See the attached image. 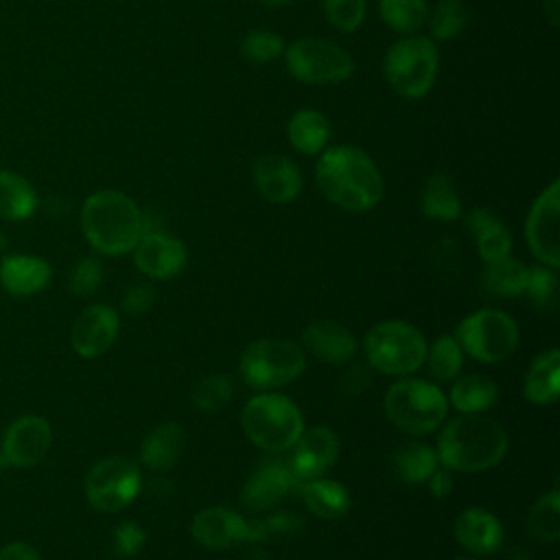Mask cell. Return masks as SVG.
<instances>
[{
	"label": "cell",
	"instance_id": "6da1fadb",
	"mask_svg": "<svg viewBox=\"0 0 560 560\" xmlns=\"http://www.w3.org/2000/svg\"><path fill=\"white\" fill-rule=\"evenodd\" d=\"M315 179L328 201L348 212H368L383 199V177L368 153L332 147L315 164Z\"/></svg>",
	"mask_w": 560,
	"mask_h": 560
},
{
	"label": "cell",
	"instance_id": "7a4b0ae2",
	"mask_svg": "<svg viewBox=\"0 0 560 560\" xmlns=\"http://www.w3.org/2000/svg\"><path fill=\"white\" fill-rule=\"evenodd\" d=\"M508 453L505 429L481 413H462L446 422L438 435V462L457 472L494 468Z\"/></svg>",
	"mask_w": 560,
	"mask_h": 560
},
{
	"label": "cell",
	"instance_id": "3957f363",
	"mask_svg": "<svg viewBox=\"0 0 560 560\" xmlns=\"http://www.w3.org/2000/svg\"><path fill=\"white\" fill-rule=\"evenodd\" d=\"M81 230L85 241L105 256L129 254L144 232V219L120 190H98L81 208Z\"/></svg>",
	"mask_w": 560,
	"mask_h": 560
},
{
	"label": "cell",
	"instance_id": "277c9868",
	"mask_svg": "<svg viewBox=\"0 0 560 560\" xmlns=\"http://www.w3.org/2000/svg\"><path fill=\"white\" fill-rule=\"evenodd\" d=\"M241 427L247 440L267 453L289 451L304 431L298 405L273 392L252 396L241 411Z\"/></svg>",
	"mask_w": 560,
	"mask_h": 560
},
{
	"label": "cell",
	"instance_id": "5b68a950",
	"mask_svg": "<svg viewBox=\"0 0 560 560\" xmlns=\"http://www.w3.org/2000/svg\"><path fill=\"white\" fill-rule=\"evenodd\" d=\"M363 352L372 370L387 376H407L424 363L427 341L413 324L387 319L368 330Z\"/></svg>",
	"mask_w": 560,
	"mask_h": 560
},
{
	"label": "cell",
	"instance_id": "8992f818",
	"mask_svg": "<svg viewBox=\"0 0 560 560\" xmlns=\"http://www.w3.org/2000/svg\"><path fill=\"white\" fill-rule=\"evenodd\" d=\"M383 411L387 420L400 431L420 435L431 433L444 422L448 413V400L444 392L429 381L402 378L387 389L383 398Z\"/></svg>",
	"mask_w": 560,
	"mask_h": 560
},
{
	"label": "cell",
	"instance_id": "52a82bcc",
	"mask_svg": "<svg viewBox=\"0 0 560 560\" xmlns=\"http://www.w3.org/2000/svg\"><path fill=\"white\" fill-rule=\"evenodd\" d=\"M440 57L429 37L411 35L389 46L383 72L392 90L405 98H422L435 83Z\"/></svg>",
	"mask_w": 560,
	"mask_h": 560
},
{
	"label": "cell",
	"instance_id": "ba28073f",
	"mask_svg": "<svg viewBox=\"0 0 560 560\" xmlns=\"http://www.w3.org/2000/svg\"><path fill=\"white\" fill-rule=\"evenodd\" d=\"M306 370L302 348L289 339L262 337L252 341L238 361V374L254 389L282 387Z\"/></svg>",
	"mask_w": 560,
	"mask_h": 560
},
{
	"label": "cell",
	"instance_id": "9c48e42d",
	"mask_svg": "<svg viewBox=\"0 0 560 560\" xmlns=\"http://www.w3.org/2000/svg\"><path fill=\"white\" fill-rule=\"evenodd\" d=\"M453 337L472 359L483 363H501L510 359L518 346V326L503 311L479 308L457 324Z\"/></svg>",
	"mask_w": 560,
	"mask_h": 560
},
{
	"label": "cell",
	"instance_id": "30bf717a",
	"mask_svg": "<svg viewBox=\"0 0 560 560\" xmlns=\"http://www.w3.org/2000/svg\"><path fill=\"white\" fill-rule=\"evenodd\" d=\"M287 68L293 79L311 85H332L354 72V59L346 48L322 37H302L287 52Z\"/></svg>",
	"mask_w": 560,
	"mask_h": 560
},
{
	"label": "cell",
	"instance_id": "8fae6325",
	"mask_svg": "<svg viewBox=\"0 0 560 560\" xmlns=\"http://www.w3.org/2000/svg\"><path fill=\"white\" fill-rule=\"evenodd\" d=\"M140 466L122 455L96 462L85 475V497L98 512H120L140 492Z\"/></svg>",
	"mask_w": 560,
	"mask_h": 560
},
{
	"label": "cell",
	"instance_id": "7c38bea8",
	"mask_svg": "<svg viewBox=\"0 0 560 560\" xmlns=\"http://www.w3.org/2000/svg\"><path fill=\"white\" fill-rule=\"evenodd\" d=\"M558 219H560V182L553 179L532 203L525 219V238L529 252L551 269L560 265V241H558Z\"/></svg>",
	"mask_w": 560,
	"mask_h": 560
},
{
	"label": "cell",
	"instance_id": "4fadbf2b",
	"mask_svg": "<svg viewBox=\"0 0 560 560\" xmlns=\"http://www.w3.org/2000/svg\"><path fill=\"white\" fill-rule=\"evenodd\" d=\"M52 444V429L42 416H22L9 424L0 446L2 466L31 468L39 464Z\"/></svg>",
	"mask_w": 560,
	"mask_h": 560
},
{
	"label": "cell",
	"instance_id": "5bb4252c",
	"mask_svg": "<svg viewBox=\"0 0 560 560\" xmlns=\"http://www.w3.org/2000/svg\"><path fill=\"white\" fill-rule=\"evenodd\" d=\"M339 457V438L328 427H313L302 431V435L291 446L287 459L289 470L293 472L298 486L302 481L322 477Z\"/></svg>",
	"mask_w": 560,
	"mask_h": 560
},
{
	"label": "cell",
	"instance_id": "9a60e30c",
	"mask_svg": "<svg viewBox=\"0 0 560 560\" xmlns=\"http://www.w3.org/2000/svg\"><path fill=\"white\" fill-rule=\"evenodd\" d=\"M136 267L153 280H171L186 267V245L166 232H142L131 249Z\"/></svg>",
	"mask_w": 560,
	"mask_h": 560
},
{
	"label": "cell",
	"instance_id": "2e32d148",
	"mask_svg": "<svg viewBox=\"0 0 560 560\" xmlns=\"http://www.w3.org/2000/svg\"><path fill=\"white\" fill-rule=\"evenodd\" d=\"M118 337V313L107 304H92L79 313L70 330V343L83 359L105 354Z\"/></svg>",
	"mask_w": 560,
	"mask_h": 560
},
{
	"label": "cell",
	"instance_id": "e0dca14e",
	"mask_svg": "<svg viewBox=\"0 0 560 560\" xmlns=\"http://www.w3.org/2000/svg\"><path fill=\"white\" fill-rule=\"evenodd\" d=\"M298 490V481L287 462L265 459L256 466L249 479L241 488V503L252 512L273 508L282 497Z\"/></svg>",
	"mask_w": 560,
	"mask_h": 560
},
{
	"label": "cell",
	"instance_id": "ac0fdd59",
	"mask_svg": "<svg viewBox=\"0 0 560 560\" xmlns=\"http://www.w3.org/2000/svg\"><path fill=\"white\" fill-rule=\"evenodd\" d=\"M249 532V521H245L236 510L212 505L195 514L190 523L192 538L206 549H228L236 542H245Z\"/></svg>",
	"mask_w": 560,
	"mask_h": 560
},
{
	"label": "cell",
	"instance_id": "d6986e66",
	"mask_svg": "<svg viewBox=\"0 0 560 560\" xmlns=\"http://www.w3.org/2000/svg\"><path fill=\"white\" fill-rule=\"evenodd\" d=\"M258 195L271 203H289L302 190V173L295 162L284 155H260L252 166Z\"/></svg>",
	"mask_w": 560,
	"mask_h": 560
},
{
	"label": "cell",
	"instance_id": "ffe728a7",
	"mask_svg": "<svg viewBox=\"0 0 560 560\" xmlns=\"http://www.w3.org/2000/svg\"><path fill=\"white\" fill-rule=\"evenodd\" d=\"M302 343L317 361L332 365L350 361L359 348L350 328L332 319H315L306 324L302 330Z\"/></svg>",
	"mask_w": 560,
	"mask_h": 560
},
{
	"label": "cell",
	"instance_id": "44dd1931",
	"mask_svg": "<svg viewBox=\"0 0 560 560\" xmlns=\"http://www.w3.org/2000/svg\"><path fill=\"white\" fill-rule=\"evenodd\" d=\"M457 542L477 556L494 553L503 542V527L499 518L486 508H466L453 525Z\"/></svg>",
	"mask_w": 560,
	"mask_h": 560
},
{
	"label": "cell",
	"instance_id": "7402d4cb",
	"mask_svg": "<svg viewBox=\"0 0 560 560\" xmlns=\"http://www.w3.org/2000/svg\"><path fill=\"white\" fill-rule=\"evenodd\" d=\"M50 265L39 256L13 254L0 262V282L13 295H33L50 282Z\"/></svg>",
	"mask_w": 560,
	"mask_h": 560
},
{
	"label": "cell",
	"instance_id": "603a6c76",
	"mask_svg": "<svg viewBox=\"0 0 560 560\" xmlns=\"http://www.w3.org/2000/svg\"><path fill=\"white\" fill-rule=\"evenodd\" d=\"M184 429L177 422H164L149 431L140 446V459L149 470H171L184 453Z\"/></svg>",
	"mask_w": 560,
	"mask_h": 560
},
{
	"label": "cell",
	"instance_id": "cb8c5ba5",
	"mask_svg": "<svg viewBox=\"0 0 560 560\" xmlns=\"http://www.w3.org/2000/svg\"><path fill=\"white\" fill-rule=\"evenodd\" d=\"M523 394L534 405H551L560 396V350L549 348L534 357L523 381Z\"/></svg>",
	"mask_w": 560,
	"mask_h": 560
},
{
	"label": "cell",
	"instance_id": "d4e9b609",
	"mask_svg": "<svg viewBox=\"0 0 560 560\" xmlns=\"http://www.w3.org/2000/svg\"><path fill=\"white\" fill-rule=\"evenodd\" d=\"M295 492H300L308 512H313L315 516L326 518V521L341 518L350 510V494L335 479L315 477V479L302 481Z\"/></svg>",
	"mask_w": 560,
	"mask_h": 560
},
{
	"label": "cell",
	"instance_id": "484cf974",
	"mask_svg": "<svg viewBox=\"0 0 560 560\" xmlns=\"http://www.w3.org/2000/svg\"><path fill=\"white\" fill-rule=\"evenodd\" d=\"M468 228L477 236V252L483 262H492L499 258L510 256L512 252V236L510 230L486 208H475L466 217Z\"/></svg>",
	"mask_w": 560,
	"mask_h": 560
},
{
	"label": "cell",
	"instance_id": "4316f807",
	"mask_svg": "<svg viewBox=\"0 0 560 560\" xmlns=\"http://www.w3.org/2000/svg\"><path fill=\"white\" fill-rule=\"evenodd\" d=\"M446 400L462 413H481L499 400V387L486 374H466L453 383Z\"/></svg>",
	"mask_w": 560,
	"mask_h": 560
},
{
	"label": "cell",
	"instance_id": "83f0119b",
	"mask_svg": "<svg viewBox=\"0 0 560 560\" xmlns=\"http://www.w3.org/2000/svg\"><path fill=\"white\" fill-rule=\"evenodd\" d=\"M287 136L295 151L304 155H315L326 147L330 138V122L324 114L315 109H300L291 116Z\"/></svg>",
	"mask_w": 560,
	"mask_h": 560
},
{
	"label": "cell",
	"instance_id": "f1b7e54d",
	"mask_svg": "<svg viewBox=\"0 0 560 560\" xmlns=\"http://www.w3.org/2000/svg\"><path fill=\"white\" fill-rule=\"evenodd\" d=\"M527 273H529V267L525 262H521L512 256H505V258H499L492 262H483L481 287L490 295L514 298L525 291Z\"/></svg>",
	"mask_w": 560,
	"mask_h": 560
},
{
	"label": "cell",
	"instance_id": "f546056e",
	"mask_svg": "<svg viewBox=\"0 0 560 560\" xmlns=\"http://www.w3.org/2000/svg\"><path fill=\"white\" fill-rule=\"evenodd\" d=\"M35 208V188L22 175L0 171V217L7 221H22L28 219Z\"/></svg>",
	"mask_w": 560,
	"mask_h": 560
},
{
	"label": "cell",
	"instance_id": "4dcf8cb0",
	"mask_svg": "<svg viewBox=\"0 0 560 560\" xmlns=\"http://www.w3.org/2000/svg\"><path fill=\"white\" fill-rule=\"evenodd\" d=\"M420 206H422L424 217L438 219V221H453L462 214L459 195H457L453 182L448 179V175H444V173H433L427 179Z\"/></svg>",
	"mask_w": 560,
	"mask_h": 560
},
{
	"label": "cell",
	"instance_id": "1f68e13d",
	"mask_svg": "<svg viewBox=\"0 0 560 560\" xmlns=\"http://www.w3.org/2000/svg\"><path fill=\"white\" fill-rule=\"evenodd\" d=\"M394 470L398 475V479H402L405 483H424L431 472L438 468V455L435 448H431L429 444L422 442H409L402 444L400 448H396L394 457Z\"/></svg>",
	"mask_w": 560,
	"mask_h": 560
},
{
	"label": "cell",
	"instance_id": "d6a6232c",
	"mask_svg": "<svg viewBox=\"0 0 560 560\" xmlns=\"http://www.w3.org/2000/svg\"><path fill=\"white\" fill-rule=\"evenodd\" d=\"M527 532L536 542H556L560 536V492L551 490L536 499L527 514Z\"/></svg>",
	"mask_w": 560,
	"mask_h": 560
},
{
	"label": "cell",
	"instance_id": "836d02e7",
	"mask_svg": "<svg viewBox=\"0 0 560 560\" xmlns=\"http://www.w3.org/2000/svg\"><path fill=\"white\" fill-rule=\"evenodd\" d=\"M424 361H427L433 378L451 381L462 372L464 350L459 348V343L453 335H442L427 348Z\"/></svg>",
	"mask_w": 560,
	"mask_h": 560
},
{
	"label": "cell",
	"instance_id": "e575fe53",
	"mask_svg": "<svg viewBox=\"0 0 560 560\" xmlns=\"http://www.w3.org/2000/svg\"><path fill=\"white\" fill-rule=\"evenodd\" d=\"M378 13L398 33H416L429 18L424 0H378Z\"/></svg>",
	"mask_w": 560,
	"mask_h": 560
},
{
	"label": "cell",
	"instance_id": "d590c367",
	"mask_svg": "<svg viewBox=\"0 0 560 560\" xmlns=\"http://www.w3.org/2000/svg\"><path fill=\"white\" fill-rule=\"evenodd\" d=\"M468 18V9L462 0H440L429 18V31L438 42H446L466 28Z\"/></svg>",
	"mask_w": 560,
	"mask_h": 560
},
{
	"label": "cell",
	"instance_id": "8d00e7d4",
	"mask_svg": "<svg viewBox=\"0 0 560 560\" xmlns=\"http://www.w3.org/2000/svg\"><path fill=\"white\" fill-rule=\"evenodd\" d=\"M232 396H234V383L225 374H208L199 378L190 394L192 405L206 413L223 409L232 400Z\"/></svg>",
	"mask_w": 560,
	"mask_h": 560
},
{
	"label": "cell",
	"instance_id": "74e56055",
	"mask_svg": "<svg viewBox=\"0 0 560 560\" xmlns=\"http://www.w3.org/2000/svg\"><path fill=\"white\" fill-rule=\"evenodd\" d=\"M284 52V42L278 33L267 28H256L241 42V55L252 63H269Z\"/></svg>",
	"mask_w": 560,
	"mask_h": 560
},
{
	"label": "cell",
	"instance_id": "f35d334b",
	"mask_svg": "<svg viewBox=\"0 0 560 560\" xmlns=\"http://www.w3.org/2000/svg\"><path fill=\"white\" fill-rule=\"evenodd\" d=\"M527 300L536 308H553L556 298H558V273L551 267H532L527 273V284L525 291Z\"/></svg>",
	"mask_w": 560,
	"mask_h": 560
},
{
	"label": "cell",
	"instance_id": "ab89813d",
	"mask_svg": "<svg viewBox=\"0 0 560 560\" xmlns=\"http://www.w3.org/2000/svg\"><path fill=\"white\" fill-rule=\"evenodd\" d=\"M101 282H103V267H101V260L94 256H85L79 262H74L68 276V289L81 298L92 295L101 287Z\"/></svg>",
	"mask_w": 560,
	"mask_h": 560
},
{
	"label": "cell",
	"instance_id": "60d3db41",
	"mask_svg": "<svg viewBox=\"0 0 560 560\" xmlns=\"http://www.w3.org/2000/svg\"><path fill=\"white\" fill-rule=\"evenodd\" d=\"M328 22L339 31H354L365 15V0H322Z\"/></svg>",
	"mask_w": 560,
	"mask_h": 560
},
{
	"label": "cell",
	"instance_id": "b9f144b4",
	"mask_svg": "<svg viewBox=\"0 0 560 560\" xmlns=\"http://www.w3.org/2000/svg\"><path fill=\"white\" fill-rule=\"evenodd\" d=\"M144 529L136 523H120L116 529H114V551L118 556H136L142 547H144Z\"/></svg>",
	"mask_w": 560,
	"mask_h": 560
},
{
	"label": "cell",
	"instance_id": "7bdbcfd3",
	"mask_svg": "<svg viewBox=\"0 0 560 560\" xmlns=\"http://www.w3.org/2000/svg\"><path fill=\"white\" fill-rule=\"evenodd\" d=\"M153 302H155L153 287L147 282H136L125 291L120 306L129 315H140V313H147L153 306Z\"/></svg>",
	"mask_w": 560,
	"mask_h": 560
},
{
	"label": "cell",
	"instance_id": "ee69618b",
	"mask_svg": "<svg viewBox=\"0 0 560 560\" xmlns=\"http://www.w3.org/2000/svg\"><path fill=\"white\" fill-rule=\"evenodd\" d=\"M370 383H372V372L370 370H365L363 365H350L339 378V389L346 396H357L365 387H370Z\"/></svg>",
	"mask_w": 560,
	"mask_h": 560
},
{
	"label": "cell",
	"instance_id": "f6af8a7d",
	"mask_svg": "<svg viewBox=\"0 0 560 560\" xmlns=\"http://www.w3.org/2000/svg\"><path fill=\"white\" fill-rule=\"evenodd\" d=\"M427 483H429V490H431L433 497H438V499L448 497L451 490H453L451 470H448V468H435V470L431 472V477L427 479Z\"/></svg>",
	"mask_w": 560,
	"mask_h": 560
},
{
	"label": "cell",
	"instance_id": "bcb514c9",
	"mask_svg": "<svg viewBox=\"0 0 560 560\" xmlns=\"http://www.w3.org/2000/svg\"><path fill=\"white\" fill-rule=\"evenodd\" d=\"M0 560H42V556L28 542H9L0 549Z\"/></svg>",
	"mask_w": 560,
	"mask_h": 560
},
{
	"label": "cell",
	"instance_id": "7dc6e473",
	"mask_svg": "<svg viewBox=\"0 0 560 560\" xmlns=\"http://www.w3.org/2000/svg\"><path fill=\"white\" fill-rule=\"evenodd\" d=\"M542 9L551 22V26H558V15H560V0H545Z\"/></svg>",
	"mask_w": 560,
	"mask_h": 560
},
{
	"label": "cell",
	"instance_id": "c3c4849f",
	"mask_svg": "<svg viewBox=\"0 0 560 560\" xmlns=\"http://www.w3.org/2000/svg\"><path fill=\"white\" fill-rule=\"evenodd\" d=\"M262 4H269V7H278V4H284V2H289V0H260Z\"/></svg>",
	"mask_w": 560,
	"mask_h": 560
},
{
	"label": "cell",
	"instance_id": "681fc988",
	"mask_svg": "<svg viewBox=\"0 0 560 560\" xmlns=\"http://www.w3.org/2000/svg\"><path fill=\"white\" fill-rule=\"evenodd\" d=\"M453 560H475V558H470V556H457V558H453Z\"/></svg>",
	"mask_w": 560,
	"mask_h": 560
},
{
	"label": "cell",
	"instance_id": "f907efd6",
	"mask_svg": "<svg viewBox=\"0 0 560 560\" xmlns=\"http://www.w3.org/2000/svg\"><path fill=\"white\" fill-rule=\"evenodd\" d=\"M2 247H4V234L0 232V249H2Z\"/></svg>",
	"mask_w": 560,
	"mask_h": 560
},
{
	"label": "cell",
	"instance_id": "816d5d0a",
	"mask_svg": "<svg viewBox=\"0 0 560 560\" xmlns=\"http://www.w3.org/2000/svg\"><path fill=\"white\" fill-rule=\"evenodd\" d=\"M2 468H4V466H2V462H0V470H2Z\"/></svg>",
	"mask_w": 560,
	"mask_h": 560
}]
</instances>
